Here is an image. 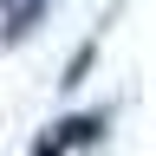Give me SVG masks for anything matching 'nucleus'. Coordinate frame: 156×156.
Here are the masks:
<instances>
[{"mask_svg": "<svg viewBox=\"0 0 156 156\" xmlns=\"http://www.w3.org/2000/svg\"><path fill=\"white\" fill-rule=\"evenodd\" d=\"M39 13H46V0H0V20H7V39H26Z\"/></svg>", "mask_w": 156, "mask_h": 156, "instance_id": "2", "label": "nucleus"}, {"mask_svg": "<svg viewBox=\"0 0 156 156\" xmlns=\"http://www.w3.org/2000/svg\"><path fill=\"white\" fill-rule=\"evenodd\" d=\"M104 124H111L104 111H85V117H72V124H52L58 136H39V143H33V156H65L72 143H98V136H104Z\"/></svg>", "mask_w": 156, "mask_h": 156, "instance_id": "1", "label": "nucleus"}]
</instances>
